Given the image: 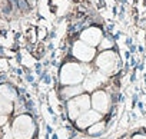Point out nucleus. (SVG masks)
Wrapping results in <instances>:
<instances>
[{"label":"nucleus","instance_id":"7ed1b4c3","mask_svg":"<svg viewBox=\"0 0 146 139\" xmlns=\"http://www.w3.org/2000/svg\"><path fill=\"white\" fill-rule=\"evenodd\" d=\"M90 106V98L88 95H79L76 98H73L72 100H69L67 103V110H69V116L70 119H78L82 113H85Z\"/></svg>","mask_w":146,"mask_h":139},{"label":"nucleus","instance_id":"39448f33","mask_svg":"<svg viewBox=\"0 0 146 139\" xmlns=\"http://www.w3.org/2000/svg\"><path fill=\"white\" fill-rule=\"evenodd\" d=\"M72 53L78 60L80 62H90L95 56V49L92 46H89L88 43L85 42H76L73 45V49H72Z\"/></svg>","mask_w":146,"mask_h":139},{"label":"nucleus","instance_id":"f8f14e48","mask_svg":"<svg viewBox=\"0 0 146 139\" xmlns=\"http://www.w3.org/2000/svg\"><path fill=\"white\" fill-rule=\"evenodd\" d=\"M12 112V103L7 98L0 95V115H7Z\"/></svg>","mask_w":146,"mask_h":139},{"label":"nucleus","instance_id":"dca6fc26","mask_svg":"<svg viewBox=\"0 0 146 139\" xmlns=\"http://www.w3.org/2000/svg\"><path fill=\"white\" fill-rule=\"evenodd\" d=\"M6 123V116H0V126Z\"/></svg>","mask_w":146,"mask_h":139},{"label":"nucleus","instance_id":"1a4fd4ad","mask_svg":"<svg viewBox=\"0 0 146 139\" xmlns=\"http://www.w3.org/2000/svg\"><path fill=\"white\" fill-rule=\"evenodd\" d=\"M103 80H105V78H103V75H102L100 72L89 73V76L86 78V82H85V89L93 90V89H96Z\"/></svg>","mask_w":146,"mask_h":139},{"label":"nucleus","instance_id":"6e6552de","mask_svg":"<svg viewBox=\"0 0 146 139\" xmlns=\"http://www.w3.org/2000/svg\"><path fill=\"white\" fill-rule=\"evenodd\" d=\"M102 40V32L98 27H89L82 33V42L88 43L89 46H96Z\"/></svg>","mask_w":146,"mask_h":139},{"label":"nucleus","instance_id":"4468645a","mask_svg":"<svg viewBox=\"0 0 146 139\" xmlns=\"http://www.w3.org/2000/svg\"><path fill=\"white\" fill-rule=\"evenodd\" d=\"M109 47H112V43H110L108 39H103V43L100 45V49H102V50H105V49L109 50Z\"/></svg>","mask_w":146,"mask_h":139},{"label":"nucleus","instance_id":"0eeeda50","mask_svg":"<svg viewBox=\"0 0 146 139\" xmlns=\"http://www.w3.org/2000/svg\"><path fill=\"white\" fill-rule=\"evenodd\" d=\"M100 119V113L96 110H86L85 113H82L78 119H76V125L80 129H86L89 126H92L93 123L99 122Z\"/></svg>","mask_w":146,"mask_h":139},{"label":"nucleus","instance_id":"f03ea898","mask_svg":"<svg viewBox=\"0 0 146 139\" xmlns=\"http://www.w3.org/2000/svg\"><path fill=\"white\" fill-rule=\"evenodd\" d=\"M36 126L33 119L29 115H20L15 119L13 128H12V135L13 139H32L35 135Z\"/></svg>","mask_w":146,"mask_h":139},{"label":"nucleus","instance_id":"f3484780","mask_svg":"<svg viewBox=\"0 0 146 139\" xmlns=\"http://www.w3.org/2000/svg\"><path fill=\"white\" fill-rule=\"evenodd\" d=\"M0 138H2V132H0Z\"/></svg>","mask_w":146,"mask_h":139},{"label":"nucleus","instance_id":"20e7f679","mask_svg":"<svg viewBox=\"0 0 146 139\" xmlns=\"http://www.w3.org/2000/svg\"><path fill=\"white\" fill-rule=\"evenodd\" d=\"M117 62H119V57H117V55L115 52H112V49L102 52L98 56V59H96L98 67L106 75H110L115 70L116 66H117Z\"/></svg>","mask_w":146,"mask_h":139},{"label":"nucleus","instance_id":"f257e3e1","mask_svg":"<svg viewBox=\"0 0 146 139\" xmlns=\"http://www.w3.org/2000/svg\"><path fill=\"white\" fill-rule=\"evenodd\" d=\"M85 79V66L72 62L66 63L62 70H60V82L62 85L72 86V85H78Z\"/></svg>","mask_w":146,"mask_h":139},{"label":"nucleus","instance_id":"423d86ee","mask_svg":"<svg viewBox=\"0 0 146 139\" xmlns=\"http://www.w3.org/2000/svg\"><path fill=\"white\" fill-rule=\"evenodd\" d=\"M92 105L95 108L96 112L99 113H106L109 110V106H110V98L108 96L106 92L103 90H96L92 96Z\"/></svg>","mask_w":146,"mask_h":139},{"label":"nucleus","instance_id":"9d476101","mask_svg":"<svg viewBox=\"0 0 146 139\" xmlns=\"http://www.w3.org/2000/svg\"><path fill=\"white\" fill-rule=\"evenodd\" d=\"M82 88L78 86V85H72V86H66L62 89V98L63 99H70V98H75L78 95L82 93Z\"/></svg>","mask_w":146,"mask_h":139},{"label":"nucleus","instance_id":"9b49d317","mask_svg":"<svg viewBox=\"0 0 146 139\" xmlns=\"http://www.w3.org/2000/svg\"><path fill=\"white\" fill-rule=\"evenodd\" d=\"M105 130H106V122L102 120V122H96L92 126H89L88 128V135H90V136H99Z\"/></svg>","mask_w":146,"mask_h":139},{"label":"nucleus","instance_id":"ddd939ff","mask_svg":"<svg viewBox=\"0 0 146 139\" xmlns=\"http://www.w3.org/2000/svg\"><path fill=\"white\" fill-rule=\"evenodd\" d=\"M0 93H2L5 98H7L9 100L16 98V92H15V89H13L12 86H9V85H6V86H2V88H0Z\"/></svg>","mask_w":146,"mask_h":139},{"label":"nucleus","instance_id":"2eb2a0df","mask_svg":"<svg viewBox=\"0 0 146 139\" xmlns=\"http://www.w3.org/2000/svg\"><path fill=\"white\" fill-rule=\"evenodd\" d=\"M132 139H146V135H142V133H137V135H135Z\"/></svg>","mask_w":146,"mask_h":139}]
</instances>
